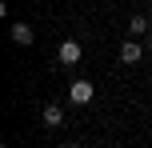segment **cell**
<instances>
[{
  "label": "cell",
  "instance_id": "277c9868",
  "mask_svg": "<svg viewBox=\"0 0 152 148\" xmlns=\"http://www.w3.org/2000/svg\"><path fill=\"white\" fill-rule=\"evenodd\" d=\"M32 40H36V32H32L28 24H12V44H20V48H32Z\"/></svg>",
  "mask_w": 152,
  "mask_h": 148
},
{
  "label": "cell",
  "instance_id": "6da1fadb",
  "mask_svg": "<svg viewBox=\"0 0 152 148\" xmlns=\"http://www.w3.org/2000/svg\"><path fill=\"white\" fill-rule=\"evenodd\" d=\"M92 96H96V84H92V80H84V76L72 80V88H68V100L72 104H88Z\"/></svg>",
  "mask_w": 152,
  "mask_h": 148
},
{
  "label": "cell",
  "instance_id": "5b68a950",
  "mask_svg": "<svg viewBox=\"0 0 152 148\" xmlns=\"http://www.w3.org/2000/svg\"><path fill=\"white\" fill-rule=\"evenodd\" d=\"M40 120H44L48 128H60V124H64V112L56 108V104H44V112H40Z\"/></svg>",
  "mask_w": 152,
  "mask_h": 148
},
{
  "label": "cell",
  "instance_id": "52a82bcc",
  "mask_svg": "<svg viewBox=\"0 0 152 148\" xmlns=\"http://www.w3.org/2000/svg\"><path fill=\"white\" fill-rule=\"evenodd\" d=\"M148 48H152V28H148Z\"/></svg>",
  "mask_w": 152,
  "mask_h": 148
},
{
  "label": "cell",
  "instance_id": "3957f363",
  "mask_svg": "<svg viewBox=\"0 0 152 148\" xmlns=\"http://www.w3.org/2000/svg\"><path fill=\"white\" fill-rule=\"evenodd\" d=\"M140 56H144V44H136V40L120 44V64H140Z\"/></svg>",
  "mask_w": 152,
  "mask_h": 148
},
{
  "label": "cell",
  "instance_id": "7a4b0ae2",
  "mask_svg": "<svg viewBox=\"0 0 152 148\" xmlns=\"http://www.w3.org/2000/svg\"><path fill=\"white\" fill-rule=\"evenodd\" d=\"M80 56H84L80 40H64V44L56 48V60H60V64H68V68H72V64H80Z\"/></svg>",
  "mask_w": 152,
  "mask_h": 148
},
{
  "label": "cell",
  "instance_id": "ba28073f",
  "mask_svg": "<svg viewBox=\"0 0 152 148\" xmlns=\"http://www.w3.org/2000/svg\"><path fill=\"white\" fill-rule=\"evenodd\" d=\"M148 4H152V0H148Z\"/></svg>",
  "mask_w": 152,
  "mask_h": 148
},
{
  "label": "cell",
  "instance_id": "8992f818",
  "mask_svg": "<svg viewBox=\"0 0 152 148\" xmlns=\"http://www.w3.org/2000/svg\"><path fill=\"white\" fill-rule=\"evenodd\" d=\"M128 32H132V36H144V32H148V16H132V20H128Z\"/></svg>",
  "mask_w": 152,
  "mask_h": 148
}]
</instances>
